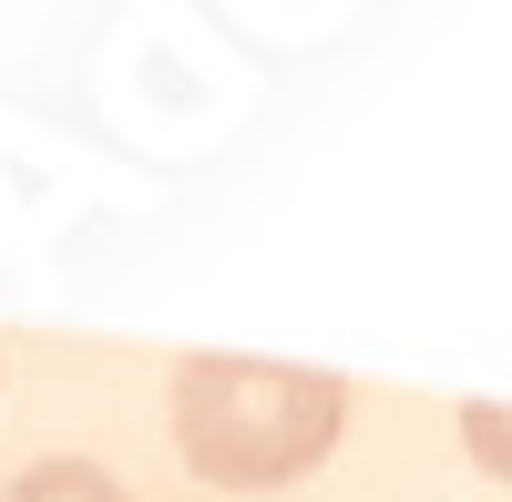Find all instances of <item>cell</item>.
<instances>
[{
	"mask_svg": "<svg viewBox=\"0 0 512 502\" xmlns=\"http://www.w3.org/2000/svg\"><path fill=\"white\" fill-rule=\"evenodd\" d=\"M175 451L195 482L216 492H277L328 462V441L349 431V380L297 359H236V349H185L175 359Z\"/></svg>",
	"mask_w": 512,
	"mask_h": 502,
	"instance_id": "1",
	"label": "cell"
},
{
	"mask_svg": "<svg viewBox=\"0 0 512 502\" xmlns=\"http://www.w3.org/2000/svg\"><path fill=\"white\" fill-rule=\"evenodd\" d=\"M0 502H134V492H123L103 462H82V451H52V462H31Z\"/></svg>",
	"mask_w": 512,
	"mask_h": 502,
	"instance_id": "2",
	"label": "cell"
},
{
	"mask_svg": "<svg viewBox=\"0 0 512 502\" xmlns=\"http://www.w3.org/2000/svg\"><path fill=\"white\" fill-rule=\"evenodd\" d=\"M461 451H472L482 472L512 482V410H502V400H472V410H461Z\"/></svg>",
	"mask_w": 512,
	"mask_h": 502,
	"instance_id": "3",
	"label": "cell"
}]
</instances>
